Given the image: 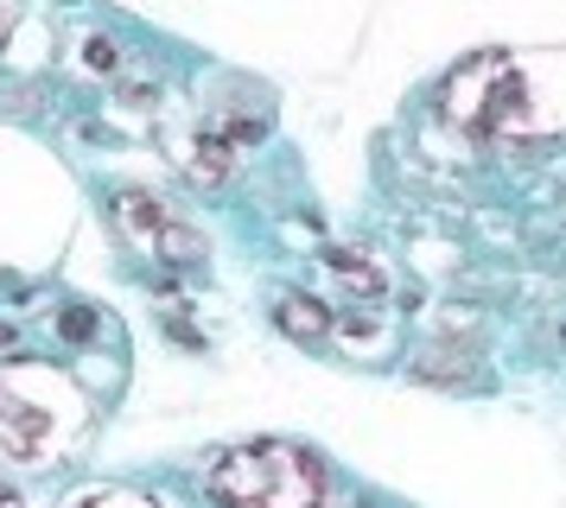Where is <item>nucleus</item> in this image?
Returning a JSON list of instances; mask_svg holds the SVG:
<instances>
[{
    "label": "nucleus",
    "instance_id": "6",
    "mask_svg": "<svg viewBox=\"0 0 566 508\" xmlns=\"http://www.w3.org/2000/svg\"><path fill=\"white\" fill-rule=\"evenodd\" d=\"M77 508H159V502L134 496V489H108V496H90V502H77Z\"/></svg>",
    "mask_w": 566,
    "mask_h": 508
},
{
    "label": "nucleus",
    "instance_id": "1",
    "mask_svg": "<svg viewBox=\"0 0 566 508\" xmlns=\"http://www.w3.org/2000/svg\"><path fill=\"white\" fill-rule=\"evenodd\" d=\"M210 496L223 508H325V464L293 438H255L223 452Z\"/></svg>",
    "mask_w": 566,
    "mask_h": 508
},
{
    "label": "nucleus",
    "instance_id": "3",
    "mask_svg": "<svg viewBox=\"0 0 566 508\" xmlns=\"http://www.w3.org/2000/svg\"><path fill=\"white\" fill-rule=\"evenodd\" d=\"M446 115L471 134H515L535 115V96H528V71L515 64L510 51H484L459 71L446 76Z\"/></svg>",
    "mask_w": 566,
    "mask_h": 508
},
{
    "label": "nucleus",
    "instance_id": "2",
    "mask_svg": "<svg viewBox=\"0 0 566 508\" xmlns=\"http://www.w3.org/2000/svg\"><path fill=\"white\" fill-rule=\"evenodd\" d=\"M77 426V388L45 356H20L0 369V452L7 457H52Z\"/></svg>",
    "mask_w": 566,
    "mask_h": 508
},
{
    "label": "nucleus",
    "instance_id": "8",
    "mask_svg": "<svg viewBox=\"0 0 566 508\" xmlns=\"http://www.w3.org/2000/svg\"><path fill=\"white\" fill-rule=\"evenodd\" d=\"M0 508H20V496H13V489H0Z\"/></svg>",
    "mask_w": 566,
    "mask_h": 508
},
{
    "label": "nucleus",
    "instance_id": "9",
    "mask_svg": "<svg viewBox=\"0 0 566 508\" xmlns=\"http://www.w3.org/2000/svg\"><path fill=\"white\" fill-rule=\"evenodd\" d=\"M7 13H13V0H0V25H7Z\"/></svg>",
    "mask_w": 566,
    "mask_h": 508
},
{
    "label": "nucleus",
    "instance_id": "7",
    "mask_svg": "<svg viewBox=\"0 0 566 508\" xmlns=\"http://www.w3.org/2000/svg\"><path fill=\"white\" fill-rule=\"evenodd\" d=\"M57 330H64V337H90V330H96V318H90V311H64V318H57Z\"/></svg>",
    "mask_w": 566,
    "mask_h": 508
},
{
    "label": "nucleus",
    "instance_id": "5",
    "mask_svg": "<svg viewBox=\"0 0 566 508\" xmlns=\"http://www.w3.org/2000/svg\"><path fill=\"white\" fill-rule=\"evenodd\" d=\"M274 325H281L293 343H318V337L332 330V311H325V305H312V299H300V293H286V299L274 305Z\"/></svg>",
    "mask_w": 566,
    "mask_h": 508
},
{
    "label": "nucleus",
    "instance_id": "10",
    "mask_svg": "<svg viewBox=\"0 0 566 508\" xmlns=\"http://www.w3.org/2000/svg\"><path fill=\"white\" fill-rule=\"evenodd\" d=\"M7 343H13V337H7V325H0V350H7Z\"/></svg>",
    "mask_w": 566,
    "mask_h": 508
},
{
    "label": "nucleus",
    "instance_id": "4",
    "mask_svg": "<svg viewBox=\"0 0 566 508\" xmlns=\"http://www.w3.org/2000/svg\"><path fill=\"white\" fill-rule=\"evenodd\" d=\"M115 235L134 254H154L166 267H198L205 261V235L185 216H172V203H159L154 191H122L115 198Z\"/></svg>",
    "mask_w": 566,
    "mask_h": 508
}]
</instances>
